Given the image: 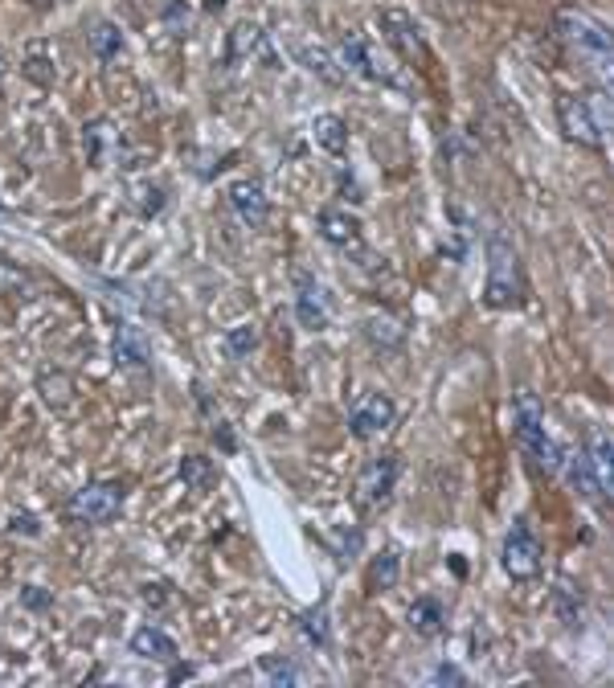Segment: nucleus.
I'll list each match as a JSON object with an SVG mask.
<instances>
[{"label":"nucleus","instance_id":"nucleus-1","mask_svg":"<svg viewBox=\"0 0 614 688\" xmlns=\"http://www.w3.org/2000/svg\"><path fill=\"white\" fill-rule=\"evenodd\" d=\"M557 37L569 50V58H578V66L602 86H610V70H614V54H610V29L602 21H594L582 9H561L557 13Z\"/></svg>","mask_w":614,"mask_h":688},{"label":"nucleus","instance_id":"nucleus-2","mask_svg":"<svg viewBox=\"0 0 614 688\" xmlns=\"http://www.w3.org/2000/svg\"><path fill=\"white\" fill-rule=\"evenodd\" d=\"M516 443L524 451V459H529L537 471H545V476H557L561 471V447L553 443V435L545 430V410L541 402L524 390L516 394Z\"/></svg>","mask_w":614,"mask_h":688},{"label":"nucleus","instance_id":"nucleus-3","mask_svg":"<svg viewBox=\"0 0 614 688\" xmlns=\"http://www.w3.org/2000/svg\"><path fill=\"white\" fill-rule=\"evenodd\" d=\"M524 299V275H520V254L504 234H488V283H484V304L496 312L520 308Z\"/></svg>","mask_w":614,"mask_h":688},{"label":"nucleus","instance_id":"nucleus-4","mask_svg":"<svg viewBox=\"0 0 614 688\" xmlns=\"http://www.w3.org/2000/svg\"><path fill=\"white\" fill-rule=\"evenodd\" d=\"M561 132L569 140H578L586 148H606L610 136V95L606 91H590V95H569L557 107Z\"/></svg>","mask_w":614,"mask_h":688},{"label":"nucleus","instance_id":"nucleus-5","mask_svg":"<svg viewBox=\"0 0 614 688\" xmlns=\"http://www.w3.org/2000/svg\"><path fill=\"white\" fill-rule=\"evenodd\" d=\"M336 62L348 70V74H357L365 82H381V86H406V74L393 66V58L381 54V46L373 37L365 33H348L340 46H336Z\"/></svg>","mask_w":614,"mask_h":688},{"label":"nucleus","instance_id":"nucleus-6","mask_svg":"<svg viewBox=\"0 0 614 688\" xmlns=\"http://www.w3.org/2000/svg\"><path fill=\"white\" fill-rule=\"evenodd\" d=\"M541 557H545V549H541L533 525H529V521H512V529H508V537H504V549H500L504 574L516 578V582H529V578L541 574Z\"/></svg>","mask_w":614,"mask_h":688},{"label":"nucleus","instance_id":"nucleus-7","mask_svg":"<svg viewBox=\"0 0 614 688\" xmlns=\"http://www.w3.org/2000/svg\"><path fill=\"white\" fill-rule=\"evenodd\" d=\"M123 508V488L111 484V480H99V484H86L70 496L66 512L74 525H111Z\"/></svg>","mask_w":614,"mask_h":688},{"label":"nucleus","instance_id":"nucleus-8","mask_svg":"<svg viewBox=\"0 0 614 688\" xmlns=\"http://www.w3.org/2000/svg\"><path fill=\"white\" fill-rule=\"evenodd\" d=\"M398 476H402V463L398 455H377L361 467V476H357V488H353V500L361 512H377L389 504L393 488H398Z\"/></svg>","mask_w":614,"mask_h":688},{"label":"nucleus","instance_id":"nucleus-9","mask_svg":"<svg viewBox=\"0 0 614 688\" xmlns=\"http://www.w3.org/2000/svg\"><path fill=\"white\" fill-rule=\"evenodd\" d=\"M254 62H262V66H275L279 58H275L271 37L262 33V25H250V21H242V25H234V29H230L226 66H230V70H238V66H254Z\"/></svg>","mask_w":614,"mask_h":688},{"label":"nucleus","instance_id":"nucleus-10","mask_svg":"<svg viewBox=\"0 0 614 688\" xmlns=\"http://www.w3.org/2000/svg\"><path fill=\"white\" fill-rule=\"evenodd\" d=\"M377 29H381V37H385L389 46L398 50L406 62H414V58L426 54L422 25H418L410 13H402V9H381V13H377Z\"/></svg>","mask_w":614,"mask_h":688},{"label":"nucleus","instance_id":"nucleus-11","mask_svg":"<svg viewBox=\"0 0 614 688\" xmlns=\"http://www.w3.org/2000/svg\"><path fill=\"white\" fill-rule=\"evenodd\" d=\"M393 414H398V406H393L385 394H361L353 402V410H348V430H353V439L369 443L381 435V430L393 426Z\"/></svg>","mask_w":614,"mask_h":688},{"label":"nucleus","instance_id":"nucleus-12","mask_svg":"<svg viewBox=\"0 0 614 688\" xmlns=\"http://www.w3.org/2000/svg\"><path fill=\"white\" fill-rule=\"evenodd\" d=\"M295 316L307 332H324L328 320H332V308H328V295L324 287L307 275V271H295Z\"/></svg>","mask_w":614,"mask_h":688},{"label":"nucleus","instance_id":"nucleus-13","mask_svg":"<svg viewBox=\"0 0 614 688\" xmlns=\"http://www.w3.org/2000/svg\"><path fill=\"white\" fill-rule=\"evenodd\" d=\"M320 238L336 250H353L365 254V234H361V218L348 209H324L320 213Z\"/></svg>","mask_w":614,"mask_h":688},{"label":"nucleus","instance_id":"nucleus-14","mask_svg":"<svg viewBox=\"0 0 614 688\" xmlns=\"http://www.w3.org/2000/svg\"><path fill=\"white\" fill-rule=\"evenodd\" d=\"M226 197H230V209L238 213V222H242L246 230H262V226H267L271 201H267V193H262L258 181H234Z\"/></svg>","mask_w":614,"mask_h":688},{"label":"nucleus","instance_id":"nucleus-15","mask_svg":"<svg viewBox=\"0 0 614 688\" xmlns=\"http://www.w3.org/2000/svg\"><path fill=\"white\" fill-rule=\"evenodd\" d=\"M115 365L131 369V373H144L152 365V349L136 324H119L115 328Z\"/></svg>","mask_w":614,"mask_h":688},{"label":"nucleus","instance_id":"nucleus-16","mask_svg":"<svg viewBox=\"0 0 614 688\" xmlns=\"http://www.w3.org/2000/svg\"><path fill=\"white\" fill-rule=\"evenodd\" d=\"M561 467H565V476H569V488H574L582 500H594V504H602V500H606V488L598 484V471H594V463H590V455H586V451H569V455H561Z\"/></svg>","mask_w":614,"mask_h":688},{"label":"nucleus","instance_id":"nucleus-17","mask_svg":"<svg viewBox=\"0 0 614 688\" xmlns=\"http://www.w3.org/2000/svg\"><path fill=\"white\" fill-rule=\"evenodd\" d=\"M131 652H136L140 660H156V664H172L177 660V639H172L168 631L160 627H140L136 635H131Z\"/></svg>","mask_w":614,"mask_h":688},{"label":"nucleus","instance_id":"nucleus-18","mask_svg":"<svg viewBox=\"0 0 614 688\" xmlns=\"http://www.w3.org/2000/svg\"><path fill=\"white\" fill-rule=\"evenodd\" d=\"M443 627H447V607H443V602H438L434 594L414 598V607H410V631L418 639H438V635H443Z\"/></svg>","mask_w":614,"mask_h":688},{"label":"nucleus","instance_id":"nucleus-19","mask_svg":"<svg viewBox=\"0 0 614 688\" xmlns=\"http://www.w3.org/2000/svg\"><path fill=\"white\" fill-rule=\"evenodd\" d=\"M312 140L320 152L328 156H344L348 152V123L340 115H316L312 119Z\"/></svg>","mask_w":614,"mask_h":688},{"label":"nucleus","instance_id":"nucleus-20","mask_svg":"<svg viewBox=\"0 0 614 688\" xmlns=\"http://www.w3.org/2000/svg\"><path fill=\"white\" fill-rule=\"evenodd\" d=\"M295 58H299V66L307 70V74H316L320 82H344V70H336L340 62L324 50V46H307V41H299V46H295Z\"/></svg>","mask_w":614,"mask_h":688},{"label":"nucleus","instance_id":"nucleus-21","mask_svg":"<svg viewBox=\"0 0 614 688\" xmlns=\"http://www.w3.org/2000/svg\"><path fill=\"white\" fill-rule=\"evenodd\" d=\"M398 578H402V557H398V549H381L373 557V566H369V590L373 594L393 590V586H398Z\"/></svg>","mask_w":614,"mask_h":688},{"label":"nucleus","instance_id":"nucleus-22","mask_svg":"<svg viewBox=\"0 0 614 688\" xmlns=\"http://www.w3.org/2000/svg\"><path fill=\"white\" fill-rule=\"evenodd\" d=\"M299 635L312 643V648H328V639H332V619H328V602H320V607L312 611H303L299 615Z\"/></svg>","mask_w":614,"mask_h":688},{"label":"nucleus","instance_id":"nucleus-23","mask_svg":"<svg viewBox=\"0 0 614 688\" xmlns=\"http://www.w3.org/2000/svg\"><path fill=\"white\" fill-rule=\"evenodd\" d=\"M586 455H590V463H594V471H598V484H602L606 496H610V492H614V443H610L606 430H598Z\"/></svg>","mask_w":614,"mask_h":688},{"label":"nucleus","instance_id":"nucleus-24","mask_svg":"<svg viewBox=\"0 0 614 688\" xmlns=\"http://www.w3.org/2000/svg\"><path fill=\"white\" fill-rule=\"evenodd\" d=\"M91 50H95L99 62H115L123 54V33H119L115 21H95V29H91Z\"/></svg>","mask_w":614,"mask_h":688},{"label":"nucleus","instance_id":"nucleus-25","mask_svg":"<svg viewBox=\"0 0 614 688\" xmlns=\"http://www.w3.org/2000/svg\"><path fill=\"white\" fill-rule=\"evenodd\" d=\"M181 480H185V488L189 492H209L213 488V459H205V455H185L181 459Z\"/></svg>","mask_w":614,"mask_h":688},{"label":"nucleus","instance_id":"nucleus-26","mask_svg":"<svg viewBox=\"0 0 614 688\" xmlns=\"http://www.w3.org/2000/svg\"><path fill=\"white\" fill-rule=\"evenodd\" d=\"M365 336H369L373 344H381V349H398V344L406 340V328L393 324L389 316H369V320H365Z\"/></svg>","mask_w":614,"mask_h":688},{"label":"nucleus","instance_id":"nucleus-27","mask_svg":"<svg viewBox=\"0 0 614 688\" xmlns=\"http://www.w3.org/2000/svg\"><path fill=\"white\" fill-rule=\"evenodd\" d=\"M222 349H226V357L242 361L246 353L258 349V328H254V324H234V328L222 336Z\"/></svg>","mask_w":614,"mask_h":688},{"label":"nucleus","instance_id":"nucleus-28","mask_svg":"<svg viewBox=\"0 0 614 688\" xmlns=\"http://www.w3.org/2000/svg\"><path fill=\"white\" fill-rule=\"evenodd\" d=\"M258 672L267 676L271 684H279V688H283V684H287V688H291V684H303V668H295L287 656H283V660H279V656H262V660H258Z\"/></svg>","mask_w":614,"mask_h":688},{"label":"nucleus","instance_id":"nucleus-29","mask_svg":"<svg viewBox=\"0 0 614 688\" xmlns=\"http://www.w3.org/2000/svg\"><path fill=\"white\" fill-rule=\"evenodd\" d=\"M21 70H25V78L37 82V86H54V74H58V70H54V58H50L46 50H33V54L25 58Z\"/></svg>","mask_w":614,"mask_h":688},{"label":"nucleus","instance_id":"nucleus-30","mask_svg":"<svg viewBox=\"0 0 614 688\" xmlns=\"http://www.w3.org/2000/svg\"><path fill=\"white\" fill-rule=\"evenodd\" d=\"M103 144H107V123L95 119L91 127H82V148H86V160L95 168H103Z\"/></svg>","mask_w":614,"mask_h":688},{"label":"nucleus","instance_id":"nucleus-31","mask_svg":"<svg viewBox=\"0 0 614 688\" xmlns=\"http://www.w3.org/2000/svg\"><path fill=\"white\" fill-rule=\"evenodd\" d=\"M164 205H168L164 185H140L136 189V209L144 213V218H156V213H164Z\"/></svg>","mask_w":614,"mask_h":688},{"label":"nucleus","instance_id":"nucleus-32","mask_svg":"<svg viewBox=\"0 0 614 688\" xmlns=\"http://www.w3.org/2000/svg\"><path fill=\"white\" fill-rule=\"evenodd\" d=\"M569 594H574V590H569L565 582L553 590V602H557V611H561V623H569V627H574L578 623V615H582V602H578V607H574V602H569Z\"/></svg>","mask_w":614,"mask_h":688},{"label":"nucleus","instance_id":"nucleus-33","mask_svg":"<svg viewBox=\"0 0 614 688\" xmlns=\"http://www.w3.org/2000/svg\"><path fill=\"white\" fill-rule=\"evenodd\" d=\"M21 607H29V611H50L54 607V594L41 590V586H21Z\"/></svg>","mask_w":614,"mask_h":688},{"label":"nucleus","instance_id":"nucleus-34","mask_svg":"<svg viewBox=\"0 0 614 688\" xmlns=\"http://www.w3.org/2000/svg\"><path fill=\"white\" fill-rule=\"evenodd\" d=\"M9 533H17V537H41V521L33 512H17L13 521H9Z\"/></svg>","mask_w":614,"mask_h":688},{"label":"nucleus","instance_id":"nucleus-35","mask_svg":"<svg viewBox=\"0 0 614 688\" xmlns=\"http://www.w3.org/2000/svg\"><path fill=\"white\" fill-rule=\"evenodd\" d=\"M140 598L148 602V607H156V611H160V607H168V598H172V594H168V582H144V586H140Z\"/></svg>","mask_w":614,"mask_h":688},{"label":"nucleus","instance_id":"nucleus-36","mask_svg":"<svg viewBox=\"0 0 614 688\" xmlns=\"http://www.w3.org/2000/svg\"><path fill=\"white\" fill-rule=\"evenodd\" d=\"M430 684H467V676L455 668V664H438V668H430V676H426Z\"/></svg>","mask_w":614,"mask_h":688},{"label":"nucleus","instance_id":"nucleus-37","mask_svg":"<svg viewBox=\"0 0 614 688\" xmlns=\"http://www.w3.org/2000/svg\"><path fill=\"white\" fill-rule=\"evenodd\" d=\"M164 17H168V25H172V29H185V25H189V13H181V0H168Z\"/></svg>","mask_w":614,"mask_h":688},{"label":"nucleus","instance_id":"nucleus-38","mask_svg":"<svg viewBox=\"0 0 614 688\" xmlns=\"http://www.w3.org/2000/svg\"><path fill=\"white\" fill-rule=\"evenodd\" d=\"M213 439H217V443H222V451H234V447H238V443H234V435H230V426H226V422H217V426H213Z\"/></svg>","mask_w":614,"mask_h":688},{"label":"nucleus","instance_id":"nucleus-39","mask_svg":"<svg viewBox=\"0 0 614 688\" xmlns=\"http://www.w3.org/2000/svg\"><path fill=\"white\" fill-rule=\"evenodd\" d=\"M185 676H193V668H189V664H185V668L177 664V668H172V672H168V680H172V684H177V680H185Z\"/></svg>","mask_w":614,"mask_h":688},{"label":"nucleus","instance_id":"nucleus-40","mask_svg":"<svg viewBox=\"0 0 614 688\" xmlns=\"http://www.w3.org/2000/svg\"><path fill=\"white\" fill-rule=\"evenodd\" d=\"M205 9H209V13H222V9H226V0H205Z\"/></svg>","mask_w":614,"mask_h":688},{"label":"nucleus","instance_id":"nucleus-41","mask_svg":"<svg viewBox=\"0 0 614 688\" xmlns=\"http://www.w3.org/2000/svg\"><path fill=\"white\" fill-rule=\"evenodd\" d=\"M5 70H9V66H5V50H0V74H5Z\"/></svg>","mask_w":614,"mask_h":688},{"label":"nucleus","instance_id":"nucleus-42","mask_svg":"<svg viewBox=\"0 0 614 688\" xmlns=\"http://www.w3.org/2000/svg\"><path fill=\"white\" fill-rule=\"evenodd\" d=\"M0 213H5V201H0Z\"/></svg>","mask_w":614,"mask_h":688}]
</instances>
